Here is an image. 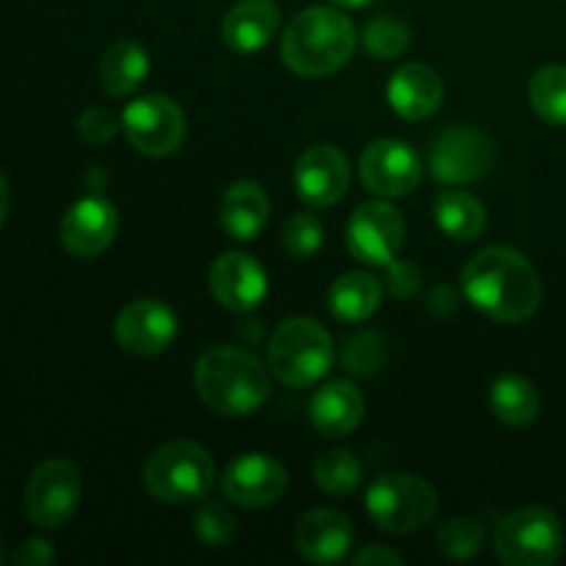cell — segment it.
<instances>
[{"label": "cell", "mask_w": 566, "mask_h": 566, "mask_svg": "<svg viewBox=\"0 0 566 566\" xmlns=\"http://www.w3.org/2000/svg\"><path fill=\"white\" fill-rule=\"evenodd\" d=\"M193 534L205 547H227L238 534L235 517L224 503L202 501L193 514Z\"/></svg>", "instance_id": "31"}, {"label": "cell", "mask_w": 566, "mask_h": 566, "mask_svg": "<svg viewBox=\"0 0 566 566\" xmlns=\"http://www.w3.org/2000/svg\"><path fill=\"white\" fill-rule=\"evenodd\" d=\"M434 221L453 241H475L486 227V208L468 191H442L434 199Z\"/></svg>", "instance_id": "26"}, {"label": "cell", "mask_w": 566, "mask_h": 566, "mask_svg": "<svg viewBox=\"0 0 566 566\" xmlns=\"http://www.w3.org/2000/svg\"><path fill=\"white\" fill-rule=\"evenodd\" d=\"M149 72V55L138 42L122 39L111 44L99 61V86L111 97H127L144 83Z\"/></svg>", "instance_id": "23"}, {"label": "cell", "mask_w": 566, "mask_h": 566, "mask_svg": "<svg viewBox=\"0 0 566 566\" xmlns=\"http://www.w3.org/2000/svg\"><path fill=\"white\" fill-rule=\"evenodd\" d=\"M462 291L475 310L501 324H523L539 310L542 280L523 252L486 247L468 260Z\"/></svg>", "instance_id": "1"}, {"label": "cell", "mask_w": 566, "mask_h": 566, "mask_svg": "<svg viewBox=\"0 0 566 566\" xmlns=\"http://www.w3.org/2000/svg\"><path fill=\"white\" fill-rule=\"evenodd\" d=\"M381 304V285L374 274L352 271L335 280L329 291V310L343 324H359L368 321Z\"/></svg>", "instance_id": "24"}, {"label": "cell", "mask_w": 566, "mask_h": 566, "mask_svg": "<svg viewBox=\"0 0 566 566\" xmlns=\"http://www.w3.org/2000/svg\"><path fill=\"white\" fill-rule=\"evenodd\" d=\"M210 291L216 302L230 313H252L269 293V276L254 258L227 252L210 269Z\"/></svg>", "instance_id": "17"}, {"label": "cell", "mask_w": 566, "mask_h": 566, "mask_svg": "<svg viewBox=\"0 0 566 566\" xmlns=\"http://www.w3.org/2000/svg\"><path fill=\"white\" fill-rule=\"evenodd\" d=\"M335 6H343V9H363V6H368L370 0H332Z\"/></svg>", "instance_id": "39"}, {"label": "cell", "mask_w": 566, "mask_h": 566, "mask_svg": "<svg viewBox=\"0 0 566 566\" xmlns=\"http://www.w3.org/2000/svg\"><path fill=\"white\" fill-rule=\"evenodd\" d=\"M365 512L387 534H412L434 517L437 492L420 475L385 473L370 484Z\"/></svg>", "instance_id": "7"}, {"label": "cell", "mask_w": 566, "mask_h": 566, "mask_svg": "<svg viewBox=\"0 0 566 566\" xmlns=\"http://www.w3.org/2000/svg\"><path fill=\"white\" fill-rule=\"evenodd\" d=\"M442 77L426 64H403L387 86L390 108L403 119H429L442 105Z\"/></svg>", "instance_id": "20"}, {"label": "cell", "mask_w": 566, "mask_h": 566, "mask_svg": "<svg viewBox=\"0 0 566 566\" xmlns=\"http://www.w3.org/2000/svg\"><path fill=\"white\" fill-rule=\"evenodd\" d=\"M492 412L501 423L512 429H525L539 418V392L525 376L506 374L492 385L490 392Z\"/></svg>", "instance_id": "25"}, {"label": "cell", "mask_w": 566, "mask_h": 566, "mask_svg": "<svg viewBox=\"0 0 566 566\" xmlns=\"http://www.w3.org/2000/svg\"><path fill=\"white\" fill-rule=\"evenodd\" d=\"M348 252L365 265H387L403 243V219L390 202H365L348 219Z\"/></svg>", "instance_id": "11"}, {"label": "cell", "mask_w": 566, "mask_h": 566, "mask_svg": "<svg viewBox=\"0 0 566 566\" xmlns=\"http://www.w3.org/2000/svg\"><path fill=\"white\" fill-rule=\"evenodd\" d=\"M144 486L155 501L169 506L205 501L216 486V462L199 442L175 440L147 459Z\"/></svg>", "instance_id": "4"}, {"label": "cell", "mask_w": 566, "mask_h": 566, "mask_svg": "<svg viewBox=\"0 0 566 566\" xmlns=\"http://www.w3.org/2000/svg\"><path fill=\"white\" fill-rule=\"evenodd\" d=\"M224 495L243 509L274 506L287 490L285 464L269 453H243L224 470Z\"/></svg>", "instance_id": "13"}, {"label": "cell", "mask_w": 566, "mask_h": 566, "mask_svg": "<svg viewBox=\"0 0 566 566\" xmlns=\"http://www.w3.org/2000/svg\"><path fill=\"white\" fill-rule=\"evenodd\" d=\"M359 175H363L368 191H374L376 197L392 199L412 193L423 169H420V155L407 142L381 138L363 153Z\"/></svg>", "instance_id": "12"}, {"label": "cell", "mask_w": 566, "mask_h": 566, "mask_svg": "<svg viewBox=\"0 0 566 566\" xmlns=\"http://www.w3.org/2000/svg\"><path fill=\"white\" fill-rule=\"evenodd\" d=\"M531 105L547 125L564 127L566 125V66L551 64L542 66L531 77Z\"/></svg>", "instance_id": "28"}, {"label": "cell", "mask_w": 566, "mask_h": 566, "mask_svg": "<svg viewBox=\"0 0 566 566\" xmlns=\"http://www.w3.org/2000/svg\"><path fill=\"white\" fill-rule=\"evenodd\" d=\"M324 243V227L313 213H293L282 230V247L291 258L310 260Z\"/></svg>", "instance_id": "33"}, {"label": "cell", "mask_w": 566, "mask_h": 566, "mask_svg": "<svg viewBox=\"0 0 566 566\" xmlns=\"http://www.w3.org/2000/svg\"><path fill=\"white\" fill-rule=\"evenodd\" d=\"M3 558H6V551H3V539H0V564H3Z\"/></svg>", "instance_id": "40"}, {"label": "cell", "mask_w": 566, "mask_h": 566, "mask_svg": "<svg viewBox=\"0 0 566 566\" xmlns=\"http://www.w3.org/2000/svg\"><path fill=\"white\" fill-rule=\"evenodd\" d=\"M116 340L136 357H155L177 337V315L158 298H136L116 318Z\"/></svg>", "instance_id": "14"}, {"label": "cell", "mask_w": 566, "mask_h": 566, "mask_svg": "<svg viewBox=\"0 0 566 566\" xmlns=\"http://www.w3.org/2000/svg\"><path fill=\"white\" fill-rule=\"evenodd\" d=\"M119 127H122V119H116L114 111L108 108H88L86 114L77 119V133H81L88 144L111 142Z\"/></svg>", "instance_id": "34"}, {"label": "cell", "mask_w": 566, "mask_h": 566, "mask_svg": "<svg viewBox=\"0 0 566 566\" xmlns=\"http://www.w3.org/2000/svg\"><path fill=\"white\" fill-rule=\"evenodd\" d=\"M495 553L509 566H551L564 553V525L545 506H523L495 528Z\"/></svg>", "instance_id": "6"}, {"label": "cell", "mask_w": 566, "mask_h": 566, "mask_svg": "<svg viewBox=\"0 0 566 566\" xmlns=\"http://www.w3.org/2000/svg\"><path fill=\"white\" fill-rule=\"evenodd\" d=\"M293 182L310 208H332L340 202L352 182V169L348 158L335 147V144H315L298 158Z\"/></svg>", "instance_id": "15"}, {"label": "cell", "mask_w": 566, "mask_h": 566, "mask_svg": "<svg viewBox=\"0 0 566 566\" xmlns=\"http://www.w3.org/2000/svg\"><path fill=\"white\" fill-rule=\"evenodd\" d=\"M354 545V525L337 509H313L296 525V547L310 564H337Z\"/></svg>", "instance_id": "18"}, {"label": "cell", "mask_w": 566, "mask_h": 566, "mask_svg": "<svg viewBox=\"0 0 566 566\" xmlns=\"http://www.w3.org/2000/svg\"><path fill=\"white\" fill-rule=\"evenodd\" d=\"M313 479L326 495L346 497L363 484V462L348 451H324L315 459Z\"/></svg>", "instance_id": "27"}, {"label": "cell", "mask_w": 566, "mask_h": 566, "mask_svg": "<svg viewBox=\"0 0 566 566\" xmlns=\"http://www.w3.org/2000/svg\"><path fill=\"white\" fill-rule=\"evenodd\" d=\"M6 213H9V182H6L3 171H0V227H3Z\"/></svg>", "instance_id": "38"}, {"label": "cell", "mask_w": 566, "mask_h": 566, "mask_svg": "<svg viewBox=\"0 0 566 566\" xmlns=\"http://www.w3.org/2000/svg\"><path fill=\"white\" fill-rule=\"evenodd\" d=\"M387 287H390L392 296L407 302V298H412L420 291V271L412 263H398V260H392L387 265Z\"/></svg>", "instance_id": "35"}, {"label": "cell", "mask_w": 566, "mask_h": 566, "mask_svg": "<svg viewBox=\"0 0 566 566\" xmlns=\"http://www.w3.org/2000/svg\"><path fill=\"white\" fill-rule=\"evenodd\" d=\"M431 177L446 186H464L490 175L495 164V144L486 133L470 125L442 130L431 144Z\"/></svg>", "instance_id": "10"}, {"label": "cell", "mask_w": 566, "mask_h": 566, "mask_svg": "<svg viewBox=\"0 0 566 566\" xmlns=\"http://www.w3.org/2000/svg\"><path fill=\"white\" fill-rule=\"evenodd\" d=\"M122 130L127 142L149 158H166L175 155L186 142V114L175 99L164 94H147L138 97L122 111Z\"/></svg>", "instance_id": "8"}, {"label": "cell", "mask_w": 566, "mask_h": 566, "mask_svg": "<svg viewBox=\"0 0 566 566\" xmlns=\"http://www.w3.org/2000/svg\"><path fill=\"white\" fill-rule=\"evenodd\" d=\"M387 357H390V348L379 332H357L343 346V368L363 379L379 374L387 365Z\"/></svg>", "instance_id": "30"}, {"label": "cell", "mask_w": 566, "mask_h": 566, "mask_svg": "<svg viewBox=\"0 0 566 566\" xmlns=\"http://www.w3.org/2000/svg\"><path fill=\"white\" fill-rule=\"evenodd\" d=\"M332 337L315 318H287L269 343V368L282 385L310 387L332 368Z\"/></svg>", "instance_id": "5"}, {"label": "cell", "mask_w": 566, "mask_h": 566, "mask_svg": "<svg viewBox=\"0 0 566 566\" xmlns=\"http://www.w3.org/2000/svg\"><path fill=\"white\" fill-rule=\"evenodd\" d=\"M363 44L376 59H398L409 48V28L396 17H376L365 25Z\"/></svg>", "instance_id": "32"}, {"label": "cell", "mask_w": 566, "mask_h": 566, "mask_svg": "<svg viewBox=\"0 0 566 566\" xmlns=\"http://www.w3.org/2000/svg\"><path fill=\"white\" fill-rule=\"evenodd\" d=\"M354 564L357 566H398L403 564V558L398 556L396 551H390V547H365V551H359L357 556H354Z\"/></svg>", "instance_id": "37"}, {"label": "cell", "mask_w": 566, "mask_h": 566, "mask_svg": "<svg viewBox=\"0 0 566 566\" xmlns=\"http://www.w3.org/2000/svg\"><path fill=\"white\" fill-rule=\"evenodd\" d=\"M484 525L475 517H453L437 531V551L451 562H468L484 547Z\"/></svg>", "instance_id": "29"}, {"label": "cell", "mask_w": 566, "mask_h": 566, "mask_svg": "<svg viewBox=\"0 0 566 566\" xmlns=\"http://www.w3.org/2000/svg\"><path fill=\"white\" fill-rule=\"evenodd\" d=\"M83 481L70 459H48L25 484V514L39 528H61L81 503Z\"/></svg>", "instance_id": "9"}, {"label": "cell", "mask_w": 566, "mask_h": 566, "mask_svg": "<svg viewBox=\"0 0 566 566\" xmlns=\"http://www.w3.org/2000/svg\"><path fill=\"white\" fill-rule=\"evenodd\" d=\"M193 385L199 398L213 412L227 418H243L263 407L271 379L254 354L235 346H213L199 357L193 368Z\"/></svg>", "instance_id": "2"}, {"label": "cell", "mask_w": 566, "mask_h": 566, "mask_svg": "<svg viewBox=\"0 0 566 566\" xmlns=\"http://www.w3.org/2000/svg\"><path fill=\"white\" fill-rule=\"evenodd\" d=\"M365 418V398L352 381L335 379L321 387L310 401V420L324 437H348Z\"/></svg>", "instance_id": "21"}, {"label": "cell", "mask_w": 566, "mask_h": 566, "mask_svg": "<svg viewBox=\"0 0 566 566\" xmlns=\"http://www.w3.org/2000/svg\"><path fill=\"white\" fill-rule=\"evenodd\" d=\"M280 28V6L274 0H238L221 20V39L235 53L263 50Z\"/></svg>", "instance_id": "19"}, {"label": "cell", "mask_w": 566, "mask_h": 566, "mask_svg": "<svg viewBox=\"0 0 566 566\" xmlns=\"http://www.w3.org/2000/svg\"><path fill=\"white\" fill-rule=\"evenodd\" d=\"M354 44V25L343 11L313 6L287 22L282 61L302 77H326L352 61Z\"/></svg>", "instance_id": "3"}, {"label": "cell", "mask_w": 566, "mask_h": 566, "mask_svg": "<svg viewBox=\"0 0 566 566\" xmlns=\"http://www.w3.org/2000/svg\"><path fill=\"white\" fill-rule=\"evenodd\" d=\"M119 230L116 208L103 197H86L72 205L61 219V247L72 258H97L114 243Z\"/></svg>", "instance_id": "16"}, {"label": "cell", "mask_w": 566, "mask_h": 566, "mask_svg": "<svg viewBox=\"0 0 566 566\" xmlns=\"http://www.w3.org/2000/svg\"><path fill=\"white\" fill-rule=\"evenodd\" d=\"M55 562V551L50 542L44 539H25L14 553H11V564L17 566H44Z\"/></svg>", "instance_id": "36"}, {"label": "cell", "mask_w": 566, "mask_h": 566, "mask_svg": "<svg viewBox=\"0 0 566 566\" xmlns=\"http://www.w3.org/2000/svg\"><path fill=\"white\" fill-rule=\"evenodd\" d=\"M269 197L258 182H232L219 202V221L224 232L235 241H252L269 221Z\"/></svg>", "instance_id": "22"}]
</instances>
